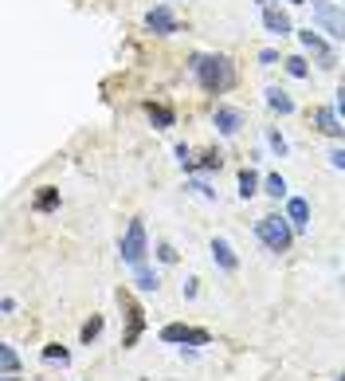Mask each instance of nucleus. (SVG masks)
Returning a JSON list of instances; mask_svg holds the SVG:
<instances>
[{"label": "nucleus", "instance_id": "obj_1", "mask_svg": "<svg viewBox=\"0 0 345 381\" xmlns=\"http://www.w3.org/2000/svg\"><path fill=\"white\" fill-rule=\"evenodd\" d=\"M188 67H193L196 83H200L208 94H224V91L236 87V67H232L227 55H193Z\"/></svg>", "mask_w": 345, "mask_h": 381}, {"label": "nucleus", "instance_id": "obj_2", "mask_svg": "<svg viewBox=\"0 0 345 381\" xmlns=\"http://www.w3.org/2000/svg\"><path fill=\"white\" fill-rule=\"evenodd\" d=\"M255 236L263 240V248H267V252H290V244H295V224L286 221V216H275V212H271V216H259V221H255Z\"/></svg>", "mask_w": 345, "mask_h": 381}, {"label": "nucleus", "instance_id": "obj_3", "mask_svg": "<svg viewBox=\"0 0 345 381\" xmlns=\"http://www.w3.org/2000/svg\"><path fill=\"white\" fill-rule=\"evenodd\" d=\"M118 255H122V263H130V267H142L145 263V255H149V240H145V224L142 221H130L126 236H122V244H118Z\"/></svg>", "mask_w": 345, "mask_h": 381}, {"label": "nucleus", "instance_id": "obj_4", "mask_svg": "<svg viewBox=\"0 0 345 381\" xmlns=\"http://www.w3.org/2000/svg\"><path fill=\"white\" fill-rule=\"evenodd\" d=\"M306 4H310V12H314L322 32H329L334 40H345V9H337L329 0H306Z\"/></svg>", "mask_w": 345, "mask_h": 381}, {"label": "nucleus", "instance_id": "obj_5", "mask_svg": "<svg viewBox=\"0 0 345 381\" xmlns=\"http://www.w3.org/2000/svg\"><path fill=\"white\" fill-rule=\"evenodd\" d=\"M161 342H169V346H208L212 334L196 331V326H185V322H169L165 331H161Z\"/></svg>", "mask_w": 345, "mask_h": 381}, {"label": "nucleus", "instance_id": "obj_6", "mask_svg": "<svg viewBox=\"0 0 345 381\" xmlns=\"http://www.w3.org/2000/svg\"><path fill=\"white\" fill-rule=\"evenodd\" d=\"M118 303L126 307V334H122V346H137V338H142V331H145V311L137 307L134 295H126V291H118Z\"/></svg>", "mask_w": 345, "mask_h": 381}, {"label": "nucleus", "instance_id": "obj_7", "mask_svg": "<svg viewBox=\"0 0 345 381\" xmlns=\"http://www.w3.org/2000/svg\"><path fill=\"white\" fill-rule=\"evenodd\" d=\"M298 40H302V48L310 51V55L322 63V67H334V48H329V43L322 40L318 32H310V28H302V32H298Z\"/></svg>", "mask_w": 345, "mask_h": 381}, {"label": "nucleus", "instance_id": "obj_8", "mask_svg": "<svg viewBox=\"0 0 345 381\" xmlns=\"http://www.w3.org/2000/svg\"><path fill=\"white\" fill-rule=\"evenodd\" d=\"M145 28H149V32H157V35H173L181 24H177V16H173L165 4H157V9L145 12Z\"/></svg>", "mask_w": 345, "mask_h": 381}, {"label": "nucleus", "instance_id": "obj_9", "mask_svg": "<svg viewBox=\"0 0 345 381\" xmlns=\"http://www.w3.org/2000/svg\"><path fill=\"white\" fill-rule=\"evenodd\" d=\"M212 122H216V130H220L224 138H236V134H239V126H244V114H239L236 106H216Z\"/></svg>", "mask_w": 345, "mask_h": 381}, {"label": "nucleus", "instance_id": "obj_10", "mask_svg": "<svg viewBox=\"0 0 345 381\" xmlns=\"http://www.w3.org/2000/svg\"><path fill=\"white\" fill-rule=\"evenodd\" d=\"M286 221L295 224V232H306L310 228V201L306 197H290L286 201Z\"/></svg>", "mask_w": 345, "mask_h": 381}, {"label": "nucleus", "instance_id": "obj_11", "mask_svg": "<svg viewBox=\"0 0 345 381\" xmlns=\"http://www.w3.org/2000/svg\"><path fill=\"white\" fill-rule=\"evenodd\" d=\"M208 252H212V263H216L220 271H236V267H239L236 252H232V244H227L224 236H216V240H212V248H208Z\"/></svg>", "mask_w": 345, "mask_h": 381}, {"label": "nucleus", "instance_id": "obj_12", "mask_svg": "<svg viewBox=\"0 0 345 381\" xmlns=\"http://www.w3.org/2000/svg\"><path fill=\"white\" fill-rule=\"evenodd\" d=\"M314 122H318V130L326 138H341L345 134V126H341V118H337L334 106H318V111H314Z\"/></svg>", "mask_w": 345, "mask_h": 381}, {"label": "nucleus", "instance_id": "obj_13", "mask_svg": "<svg viewBox=\"0 0 345 381\" xmlns=\"http://www.w3.org/2000/svg\"><path fill=\"white\" fill-rule=\"evenodd\" d=\"M263 28H267L271 35H290L295 28H290V16L278 9H271V4H263Z\"/></svg>", "mask_w": 345, "mask_h": 381}, {"label": "nucleus", "instance_id": "obj_14", "mask_svg": "<svg viewBox=\"0 0 345 381\" xmlns=\"http://www.w3.org/2000/svg\"><path fill=\"white\" fill-rule=\"evenodd\" d=\"M145 114H149V122L157 130L177 126V114H173V106H165V102H145Z\"/></svg>", "mask_w": 345, "mask_h": 381}, {"label": "nucleus", "instance_id": "obj_15", "mask_svg": "<svg viewBox=\"0 0 345 381\" xmlns=\"http://www.w3.org/2000/svg\"><path fill=\"white\" fill-rule=\"evenodd\" d=\"M220 165H224V158H220L216 150H208V153H200V161H196V158L188 161V165H185V173H216Z\"/></svg>", "mask_w": 345, "mask_h": 381}, {"label": "nucleus", "instance_id": "obj_16", "mask_svg": "<svg viewBox=\"0 0 345 381\" xmlns=\"http://www.w3.org/2000/svg\"><path fill=\"white\" fill-rule=\"evenodd\" d=\"M267 106L275 114H295V99H290L286 91H278V87H271V91H267Z\"/></svg>", "mask_w": 345, "mask_h": 381}, {"label": "nucleus", "instance_id": "obj_17", "mask_svg": "<svg viewBox=\"0 0 345 381\" xmlns=\"http://www.w3.org/2000/svg\"><path fill=\"white\" fill-rule=\"evenodd\" d=\"M259 185L263 181H259L255 170H239V201H251V197L259 193Z\"/></svg>", "mask_w": 345, "mask_h": 381}, {"label": "nucleus", "instance_id": "obj_18", "mask_svg": "<svg viewBox=\"0 0 345 381\" xmlns=\"http://www.w3.org/2000/svg\"><path fill=\"white\" fill-rule=\"evenodd\" d=\"M134 283H137L142 291H157V287H161V275H157L153 267H145V263H142V267H134Z\"/></svg>", "mask_w": 345, "mask_h": 381}, {"label": "nucleus", "instance_id": "obj_19", "mask_svg": "<svg viewBox=\"0 0 345 381\" xmlns=\"http://www.w3.org/2000/svg\"><path fill=\"white\" fill-rule=\"evenodd\" d=\"M60 209V189H40V193H35V212H55Z\"/></svg>", "mask_w": 345, "mask_h": 381}, {"label": "nucleus", "instance_id": "obj_20", "mask_svg": "<svg viewBox=\"0 0 345 381\" xmlns=\"http://www.w3.org/2000/svg\"><path fill=\"white\" fill-rule=\"evenodd\" d=\"M188 193H193V197H204V201H216V189H212L208 185V181H204V177H193V181H188Z\"/></svg>", "mask_w": 345, "mask_h": 381}, {"label": "nucleus", "instance_id": "obj_21", "mask_svg": "<svg viewBox=\"0 0 345 381\" xmlns=\"http://www.w3.org/2000/svg\"><path fill=\"white\" fill-rule=\"evenodd\" d=\"M263 193L278 201V197H286V181L278 177V173H271V177H263Z\"/></svg>", "mask_w": 345, "mask_h": 381}, {"label": "nucleus", "instance_id": "obj_22", "mask_svg": "<svg viewBox=\"0 0 345 381\" xmlns=\"http://www.w3.org/2000/svg\"><path fill=\"white\" fill-rule=\"evenodd\" d=\"M0 370H4V373H16L20 370V354L12 346H0Z\"/></svg>", "mask_w": 345, "mask_h": 381}, {"label": "nucleus", "instance_id": "obj_23", "mask_svg": "<svg viewBox=\"0 0 345 381\" xmlns=\"http://www.w3.org/2000/svg\"><path fill=\"white\" fill-rule=\"evenodd\" d=\"M43 362H60V365H67V362H71V350H63V346H55V342H51V346H43Z\"/></svg>", "mask_w": 345, "mask_h": 381}, {"label": "nucleus", "instance_id": "obj_24", "mask_svg": "<svg viewBox=\"0 0 345 381\" xmlns=\"http://www.w3.org/2000/svg\"><path fill=\"white\" fill-rule=\"evenodd\" d=\"M98 334H102V319H98V314H94L91 322H83V331H79V338H83L86 346H91V342L98 338Z\"/></svg>", "mask_w": 345, "mask_h": 381}, {"label": "nucleus", "instance_id": "obj_25", "mask_svg": "<svg viewBox=\"0 0 345 381\" xmlns=\"http://www.w3.org/2000/svg\"><path fill=\"white\" fill-rule=\"evenodd\" d=\"M283 63H286V71H290L295 79H306V75H310V67H306L302 55H290V60H283Z\"/></svg>", "mask_w": 345, "mask_h": 381}, {"label": "nucleus", "instance_id": "obj_26", "mask_svg": "<svg viewBox=\"0 0 345 381\" xmlns=\"http://www.w3.org/2000/svg\"><path fill=\"white\" fill-rule=\"evenodd\" d=\"M267 145L278 153V158H286V138L278 134V130H267Z\"/></svg>", "mask_w": 345, "mask_h": 381}, {"label": "nucleus", "instance_id": "obj_27", "mask_svg": "<svg viewBox=\"0 0 345 381\" xmlns=\"http://www.w3.org/2000/svg\"><path fill=\"white\" fill-rule=\"evenodd\" d=\"M157 260H161V263H177V248L161 240V244H157Z\"/></svg>", "mask_w": 345, "mask_h": 381}, {"label": "nucleus", "instance_id": "obj_28", "mask_svg": "<svg viewBox=\"0 0 345 381\" xmlns=\"http://www.w3.org/2000/svg\"><path fill=\"white\" fill-rule=\"evenodd\" d=\"M329 165H334V170H345V145H337V150L329 153Z\"/></svg>", "mask_w": 345, "mask_h": 381}, {"label": "nucleus", "instance_id": "obj_29", "mask_svg": "<svg viewBox=\"0 0 345 381\" xmlns=\"http://www.w3.org/2000/svg\"><path fill=\"white\" fill-rule=\"evenodd\" d=\"M259 63H263V67H271V63H278V51H259Z\"/></svg>", "mask_w": 345, "mask_h": 381}, {"label": "nucleus", "instance_id": "obj_30", "mask_svg": "<svg viewBox=\"0 0 345 381\" xmlns=\"http://www.w3.org/2000/svg\"><path fill=\"white\" fill-rule=\"evenodd\" d=\"M177 161H181V165H188V161H193V150H188V145H185V142H181V145H177Z\"/></svg>", "mask_w": 345, "mask_h": 381}, {"label": "nucleus", "instance_id": "obj_31", "mask_svg": "<svg viewBox=\"0 0 345 381\" xmlns=\"http://www.w3.org/2000/svg\"><path fill=\"white\" fill-rule=\"evenodd\" d=\"M0 311H4V314H16V299L4 295V299H0Z\"/></svg>", "mask_w": 345, "mask_h": 381}, {"label": "nucleus", "instance_id": "obj_32", "mask_svg": "<svg viewBox=\"0 0 345 381\" xmlns=\"http://www.w3.org/2000/svg\"><path fill=\"white\" fill-rule=\"evenodd\" d=\"M196 291H200V287H196V280H185V299H196Z\"/></svg>", "mask_w": 345, "mask_h": 381}, {"label": "nucleus", "instance_id": "obj_33", "mask_svg": "<svg viewBox=\"0 0 345 381\" xmlns=\"http://www.w3.org/2000/svg\"><path fill=\"white\" fill-rule=\"evenodd\" d=\"M337 114L345 118V91H337Z\"/></svg>", "mask_w": 345, "mask_h": 381}, {"label": "nucleus", "instance_id": "obj_34", "mask_svg": "<svg viewBox=\"0 0 345 381\" xmlns=\"http://www.w3.org/2000/svg\"><path fill=\"white\" fill-rule=\"evenodd\" d=\"M4 381H20V377H16V373H4Z\"/></svg>", "mask_w": 345, "mask_h": 381}, {"label": "nucleus", "instance_id": "obj_35", "mask_svg": "<svg viewBox=\"0 0 345 381\" xmlns=\"http://www.w3.org/2000/svg\"><path fill=\"white\" fill-rule=\"evenodd\" d=\"M295 4H306V0H295Z\"/></svg>", "mask_w": 345, "mask_h": 381}, {"label": "nucleus", "instance_id": "obj_36", "mask_svg": "<svg viewBox=\"0 0 345 381\" xmlns=\"http://www.w3.org/2000/svg\"><path fill=\"white\" fill-rule=\"evenodd\" d=\"M334 381H345V377H334Z\"/></svg>", "mask_w": 345, "mask_h": 381}]
</instances>
